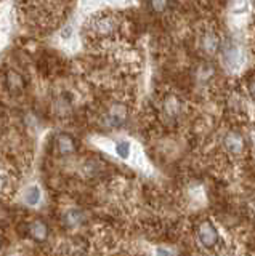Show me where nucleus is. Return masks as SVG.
I'll return each instance as SVG.
<instances>
[{"mask_svg": "<svg viewBox=\"0 0 255 256\" xmlns=\"http://www.w3.org/2000/svg\"><path fill=\"white\" fill-rule=\"evenodd\" d=\"M9 186H10V182H9V180H7V176L0 173V194H4V192H7Z\"/></svg>", "mask_w": 255, "mask_h": 256, "instance_id": "9b49d317", "label": "nucleus"}, {"mask_svg": "<svg viewBox=\"0 0 255 256\" xmlns=\"http://www.w3.org/2000/svg\"><path fill=\"white\" fill-rule=\"evenodd\" d=\"M225 148L229 154L233 156H239L242 154V150L245 148V142H244V138L239 133L236 132H231L225 136Z\"/></svg>", "mask_w": 255, "mask_h": 256, "instance_id": "7ed1b4c3", "label": "nucleus"}, {"mask_svg": "<svg viewBox=\"0 0 255 256\" xmlns=\"http://www.w3.org/2000/svg\"><path fill=\"white\" fill-rule=\"evenodd\" d=\"M39 200H41V192H39V189H37L36 186L29 188L28 194H26V202H28L29 205H37V204H39Z\"/></svg>", "mask_w": 255, "mask_h": 256, "instance_id": "1a4fd4ad", "label": "nucleus"}, {"mask_svg": "<svg viewBox=\"0 0 255 256\" xmlns=\"http://www.w3.org/2000/svg\"><path fill=\"white\" fill-rule=\"evenodd\" d=\"M249 92H250V94L255 98V77L250 78V82H249Z\"/></svg>", "mask_w": 255, "mask_h": 256, "instance_id": "ddd939ff", "label": "nucleus"}, {"mask_svg": "<svg viewBox=\"0 0 255 256\" xmlns=\"http://www.w3.org/2000/svg\"><path fill=\"white\" fill-rule=\"evenodd\" d=\"M154 254L156 256H173L172 252L167 250V248H164V246H157L156 250H154Z\"/></svg>", "mask_w": 255, "mask_h": 256, "instance_id": "f8f14e48", "label": "nucleus"}, {"mask_svg": "<svg viewBox=\"0 0 255 256\" xmlns=\"http://www.w3.org/2000/svg\"><path fill=\"white\" fill-rule=\"evenodd\" d=\"M116 154L121 158L127 160L132 156V144L129 141H119V142H116Z\"/></svg>", "mask_w": 255, "mask_h": 256, "instance_id": "6e6552de", "label": "nucleus"}, {"mask_svg": "<svg viewBox=\"0 0 255 256\" xmlns=\"http://www.w3.org/2000/svg\"><path fill=\"white\" fill-rule=\"evenodd\" d=\"M223 58H225L226 66H228L231 70L241 69V66L244 64V54H242V52L239 50L237 46H234V45H228V46L225 48V54H223Z\"/></svg>", "mask_w": 255, "mask_h": 256, "instance_id": "f03ea898", "label": "nucleus"}, {"mask_svg": "<svg viewBox=\"0 0 255 256\" xmlns=\"http://www.w3.org/2000/svg\"><path fill=\"white\" fill-rule=\"evenodd\" d=\"M197 238L202 246L205 248H213L218 244V232L210 221H204L197 230Z\"/></svg>", "mask_w": 255, "mask_h": 256, "instance_id": "f257e3e1", "label": "nucleus"}, {"mask_svg": "<svg viewBox=\"0 0 255 256\" xmlns=\"http://www.w3.org/2000/svg\"><path fill=\"white\" fill-rule=\"evenodd\" d=\"M7 86H9L10 92L18 93V92L23 90V88H25V80H23V77L18 74V72L9 70V72H7Z\"/></svg>", "mask_w": 255, "mask_h": 256, "instance_id": "20e7f679", "label": "nucleus"}, {"mask_svg": "<svg viewBox=\"0 0 255 256\" xmlns=\"http://www.w3.org/2000/svg\"><path fill=\"white\" fill-rule=\"evenodd\" d=\"M58 149L63 156L71 154L74 150V141L69 134H60L58 136Z\"/></svg>", "mask_w": 255, "mask_h": 256, "instance_id": "0eeeda50", "label": "nucleus"}, {"mask_svg": "<svg viewBox=\"0 0 255 256\" xmlns=\"http://www.w3.org/2000/svg\"><path fill=\"white\" fill-rule=\"evenodd\" d=\"M29 229H31L33 237L37 240H45L47 234H49V228H47V224L42 220H34L33 222H31Z\"/></svg>", "mask_w": 255, "mask_h": 256, "instance_id": "39448f33", "label": "nucleus"}, {"mask_svg": "<svg viewBox=\"0 0 255 256\" xmlns=\"http://www.w3.org/2000/svg\"><path fill=\"white\" fill-rule=\"evenodd\" d=\"M202 48L207 52V53H217L218 48H220V40L218 37L213 34V32H209V34H205L204 38H202Z\"/></svg>", "mask_w": 255, "mask_h": 256, "instance_id": "423d86ee", "label": "nucleus"}, {"mask_svg": "<svg viewBox=\"0 0 255 256\" xmlns=\"http://www.w3.org/2000/svg\"><path fill=\"white\" fill-rule=\"evenodd\" d=\"M151 5L156 12H164L167 6V0H151Z\"/></svg>", "mask_w": 255, "mask_h": 256, "instance_id": "9d476101", "label": "nucleus"}]
</instances>
